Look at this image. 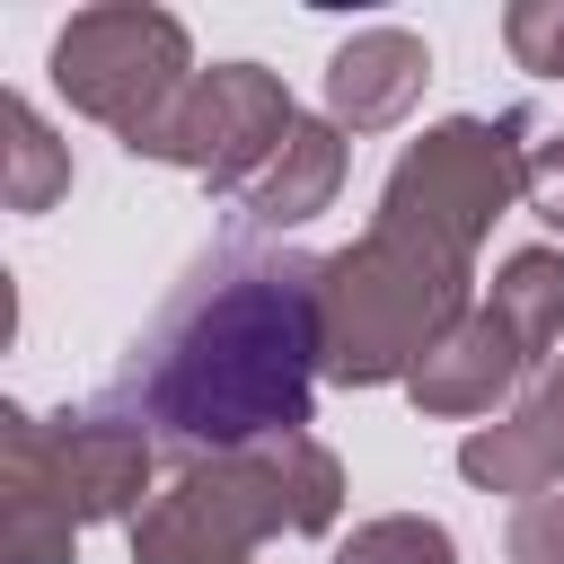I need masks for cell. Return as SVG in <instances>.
Returning a JSON list of instances; mask_svg holds the SVG:
<instances>
[{
	"label": "cell",
	"mask_w": 564,
	"mask_h": 564,
	"mask_svg": "<svg viewBox=\"0 0 564 564\" xmlns=\"http://www.w3.org/2000/svg\"><path fill=\"white\" fill-rule=\"evenodd\" d=\"M317 264L326 256L291 247H220L176 282V300L150 317L115 379V405L159 441V458L203 467L308 423V397L326 379Z\"/></svg>",
	"instance_id": "1"
},
{
	"label": "cell",
	"mask_w": 564,
	"mask_h": 564,
	"mask_svg": "<svg viewBox=\"0 0 564 564\" xmlns=\"http://www.w3.org/2000/svg\"><path fill=\"white\" fill-rule=\"evenodd\" d=\"M344 511V467L317 432H273L229 458L176 467L132 520V564H247L264 538H326Z\"/></svg>",
	"instance_id": "2"
},
{
	"label": "cell",
	"mask_w": 564,
	"mask_h": 564,
	"mask_svg": "<svg viewBox=\"0 0 564 564\" xmlns=\"http://www.w3.org/2000/svg\"><path fill=\"white\" fill-rule=\"evenodd\" d=\"M476 273L467 256L405 238V229H361L317 264V335H326V379L335 388H388L414 379L432 344H449L476 317Z\"/></svg>",
	"instance_id": "3"
},
{
	"label": "cell",
	"mask_w": 564,
	"mask_h": 564,
	"mask_svg": "<svg viewBox=\"0 0 564 564\" xmlns=\"http://www.w3.org/2000/svg\"><path fill=\"white\" fill-rule=\"evenodd\" d=\"M520 132H529V115H502V123L449 115V123H432L423 141L397 150L370 229H405V238H432V247L476 264L485 229L520 203V159H529Z\"/></svg>",
	"instance_id": "4"
},
{
	"label": "cell",
	"mask_w": 564,
	"mask_h": 564,
	"mask_svg": "<svg viewBox=\"0 0 564 564\" xmlns=\"http://www.w3.org/2000/svg\"><path fill=\"white\" fill-rule=\"evenodd\" d=\"M53 88L106 123L132 159L150 150V132L176 115V97L194 88V44L167 9H141V0H106V9H79L62 35H53Z\"/></svg>",
	"instance_id": "5"
},
{
	"label": "cell",
	"mask_w": 564,
	"mask_h": 564,
	"mask_svg": "<svg viewBox=\"0 0 564 564\" xmlns=\"http://www.w3.org/2000/svg\"><path fill=\"white\" fill-rule=\"evenodd\" d=\"M291 132H300V106L264 62H212V70H194V88L176 97V115L150 132L141 159H167V167L203 176L212 194H247Z\"/></svg>",
	"instance_id": "6"
},
{
	"label": "cell",
	"mask_w": 564,
	"mask_h": 564,
	"mask_svg": "<svg viewBox=\"0 0 564 564\" xmlns=\"http://www.w3.org/2000/svg\"><path fill=\"white\" fill-rule=\"evenodd\" d=\"M70 555H79V502L53 458V423L0 405V564H70Z\"/></svg>",
	"instance_id": "7"
},
{
	"label": "cell",
	"mask_w": 564,
	"mask_h": 564,
	"mask_svg": "<svg viewBox=\"0 0 564 564\" xmlns=\"http://www.w3.org/2000/svg\"><path fill=\"white\" fill-rule=\"evenodd\" d=\"M53 458H62V485L79 502V529L88 520H141L150 511V458H159V441L123 405L62 414L53 423Z\"/></svg>",
	"instance_id": "8"
},
{
	"label": "cell",
	"mask_w": 564,
	"mask_h": 564,
	"mask_svg": "<svg viewBox=\"0 0 564 564\" xmlns=\"http://www.w3.org/2000/svg\"><path fill=\"white\" fill-rule=\"evenodd\" d=\"M458 476L485 494H520V502H546V485H564V361L538 370V388L502 423H476L458 441Z\"/></svg>",
	"instance_id": "9"
},
{
	"label": "cell",
	"mask_w": 564,
	"mask_h": 564,
	"mask_svg": "<svg viewBox=\"0 0 564 564\" xmlns=\"http://www.w3.org/2000/svg\"><path fill=\"white\" fill-rule=\"evenodd\" d=\"M423 79H432L423 35H405V26H361V35H344L335 62H326V123H335V132H388V123L414 115Z\"/></svg>",
	"instance_id": "10"
},
{
	"label": "cell",
	"mask_w": 564,
	"mask_h": 564,
	"mask_svg": "<svg viewBox=\"0 0 564 564\" xmlns=\"http://www.w3.org/2000/svg\"><path fill=\"white\" fill-rule=\"evenodd\" d=\"M520 370H529V352L511 344V326L494 317V308H476L449 344H432L423 352V370L405 379V397L423 405V414H494L511 388H520Z\"/></svg>",
	"instance_id": "11"
},
{
	"label": "cell",
	"mask_w": 564,
	"mask_h": 564,
	"mask_svg": "<svg viewBox=\"0 0 564 564\" xmlns=\"http://www.w3.org/2000/svg\"><path fill=\"white\" fill-rule=\"evenodd\" d=\"M335 185H344V132L326 115H300V132L273 150V167L238 194V212H247V229H300L335 203Z\"/></svg>",
	"instance_id": "12"
},
{
	"label": "cell",
	"mask_w": 564,
	"mask_h": 564,
	"mask_svg": "<svg viewBox=\"0 0 564 564\" xmlns=\"http://www.w3.org/2000/svg\"><path fill=\"white\" fill-rule=\"evenodd\" d=\"M485 308L511 326V344H520L529 361H546V352L564 344V256H555V247H520V256H502Z\"/></svg>",
	"instance_id": "13"
},
{
	"label": "cell",
	"mask_w": 564,
	"mask_h": 564,
	"mask_svg": "<svg viewBox=\"0 0 564 564\" xmlns=\"http://www.w3.org/2000/svg\"><path fill=\"white\" fill-rule=\"evenodd\" d=\"M0 194H9V212H53L62 194H70V150L44 132V115L26 106V97H0Z\"/></svg>",
	"instance_id": "14"
},
{
	"label": "cell",
	"mask_w": 564,
	"mask_h": 564,
	"mask_svg": "<svg viewBox=\"0 0 564 564\" xmlns=\"http://www.w3.org/2000/svg\"><path fill=\"white\" fill-rule=\"evenodd\" d=\"M335 564H458V538L423 511H379L335 546Z\"/></svg>",
	"instance_id": "15"
},
{
	"label": "cell",
	"mask_w": 564,
	"mask_h": 564,
	"mask_svg": "<svg viewBox=\"0 0 564 564\" xmlns=\"http://www.w3.org/2000/svg\"><path fill=\"white\" fill-rule=\"evenodd\" d=\"M502 44H511L520 70L564 79V0H520V9H502Z\"/></svg>",
	"instance_id": "16"
},
{
	"label": "cell",
	"mask_w": 564,
	"mask_h": 564,
	"mask_svg": "<svg viewBox=\"0 0 564 564\" xmlns=\"http://www.w3.org/2000/svg\"><path fill=\"white\" fill-rule=\"evenodd\" d=\"M502 564H564V494H546V502H520V511H511Z\"/></svg>",
	"instance_id": "17"
},
{
	"label": "cell",
	"mask_w": 564,
	"mask_h": 564,
	"mask_svg": "<svg viewBox=\"0 0 564 564\" xmlns=\"http://www.w3.org/2000/svg\"><path fill=\"white\" fill-rule=\"evenodd\" d=\"M520 203H529L546 229H564V132H555V141H529V159H520Z\"/></svg>",
	"instance_id": "18"
}]
</instances>
